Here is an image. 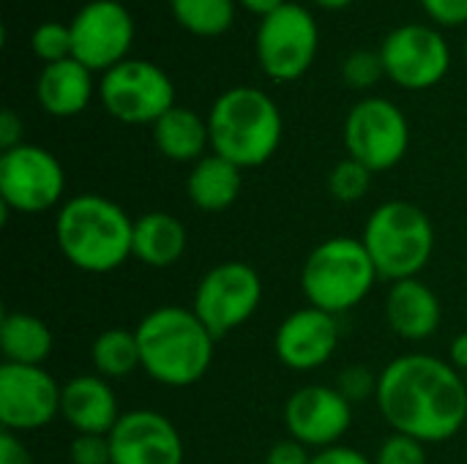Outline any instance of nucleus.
Masks as SVG:
<instances>
[{
    "label": "nucleus",
    "mask_w": 467,
    "mask_h": 464,
    "mask_svg": "<svg viewBox=\"0 0 467 464\" xmlns=\"http://www.w3.org/2000/svg\"><path fill=\"white\" fill-rule=\"evenodd\" d=\"M25 123H22V118L11 109V107H5L3 112H0V148L3 150H11V148H16V145H22L25 139Z\"/></svg>",
    "instance_id": "c9c22d12"
},
{
    "label": "nucleus",
    "mask_w": 467,
    "mask_h": 464,
    "mask_svg": "<svg viewBox=\"0 0 467 464\" xmlns=\"http://www.w3.org/2000/svg\"><path fill=\"white\" fill-rule=\"evenodd\" d=\"M378 279L380 273L361 238L334 235L306 254L301 293L309 306L339 317L364 304Z\"/></svg>",
    "instance_id": "39448f33"
},
{
    "label": "nucleus",
    "mask_w": 467,
    "mask_h": 464,
    "mask_svg": "<svg viewBox=\"0 0 467 464\" xmlns=\"http://www.w3.org/2000/svg\"><path fill=\"white\" fill-rule=\"evenodd\" d=\"M263 304V279L254 265L227 260L213 265L194 290V314L222 339L249 323Z\"/></svg>",
    "instance_id": "9b49d317"
},
{
    "label": "nucleus",
    "mask_w": 467,
    "mask_h": 464,
    "mask_svg": "<svg viewBox=\"0 0 467 464\" xmlns=\"http://www.w3.org/2000/svg\"><path fill=\"white\" fill-rule=\"evenodd\" d=\"M189 246L183 222L167 211H150L134 219V260L148 268H172Z\"/></svg>",
    "instance_id": "4be33fe9"
},
{
    "label": "nucleus",
    "mask_w": 467,
    "mask_h": 464,
    "mask_svg": "<svg viewBox=\"0 0 467 464\" xmlns=\"http://www.w3.org/2000/svg\"><path fill=\"white\" fill-rule=\"evenodd\" d=\"M90 361H93L96 375H101L109 383L123 380L131 372L142 369L137 331H129V328H107V331H101L93 339Z\"/></svg>",
    "instance_id": "393cba45"
},
{
    "label": "nucleus",
    "mask_w": 467,
    "mask_h": 464,
    "mask_svg": "<svg viewBox=\"0 0 467 464\" xmlns=\"http://www.w3.org/2000/svg\"><path fill=\"white\" fill-rule=\"evenodd\" d=\"M449 364L457 372L467 375V334H460V336L451 339V345H449Z\"/></svg>",
    "instance_id": "4c0bfd02"
},
{
    "label": "nucleus",
    "mask_w": 467,
    "mask_h": 464,
    "mask_svg": "<svg viewBox=\"0 0 467 464\" xmlns=\"http://www.w3.org/2000/svg\"><path fill=\"white\" fill-rule=\"evenodd\" d=\"M465 60H467V38H465Z\"/></svg>",
    "instance_id": "a19ab883"
},
{
    "label": "nucleus",
    "mask_w": 467,
    "mask_h": 464,
    "mask_svg": "<svg viewBox=\"0 0 467 464\" xmlns=\"http://www.w3.org/2000/svg\"><path fill=\"white\" fill-rule=\"evenodd\" d=\"M63 386L44 366H0V424L5 432H38L60 416Z\"/></svg>",
    "instance_id": "4468645a"
},
{
    "label": "nucleus",
    "mask_w": 467,
    "mask_h": 464,
    "mask_svg": "<svg viewBox=\"0 0 467 464\" xmlns=\"http://www.w3.org/2000/svg\"><path fill=\"white\" fill-rule=\"evenodd\" d=\"M66 170L60 159L41 148L22 142L0 156V202L5 213L36 216L60 208L66 200Z\"/></svg>",
    "instance_id": "6e6552de"
},
{
    "label": "nucleus",
    "mask_w": 467,
    "mask_h": 464,
    "mask_svg": "<svg viewBox=\"0 0 467 464\" xmlns=\"http://www.w3.org/2000/svg\"><path fill=\"white\" fill-rule=\"evenodd\" d=\"M320 30L315 16L298 5L285 3L265 19H260L254 49L263 74L274 82H296L301 79L317 55Z\"/></svg>",
    "instance_id": "1a4fd4ad"
},
{
    "label": "nucleus",
    "mask_w": 467,
    "mask_h": 464,
    "mask_svg": "<svg viewBox=\"0 0 467 464\" xmlns=\"http://www.w3.org/2000/svg\"><path fill=\"white\" fill-rule=\"evenodd\" d=\"M378 380L380 372H372L364 364H350L342 369L339 380H337V391L350 402V405H361L367 399H375L378 394Z\"/></svg>",
    "instance_id": "c756f323"
},
{
    "label": "nucleus",
    "mask_w": 467,
    "mask_h": 464,
    "mask_svg": "<svg viewBox=\"0 0 467 464\" xmlns=\"http://www.w3.org/2000/svg\"><path fill=\"white\" fill-rule=\"evenodd\" d=\"M375 464H427V446L419 443L416 438L391 432L378 454H375Z\"/></svg>",
    "instance_id": "7c9ffc66"
},
{
    "label": "nucleus",
    "mask_w": 467,
    "mask_h": 464,
    "mask_svg": "<svg viewBox=\"0 0 467 464\" xmlns=\"http://www.w3.org/2000/svg\"><path fill=\"white\" fill-rule=\"evenodd\" d=\"M386 323L405 342H427L443 323V304L438 293L416 279L394 282L386 293Z\"/></svg>",
    "instance_id": "6ab92c4d"
},
{
    "label": "nucleus",
    "mask_w": 467,
    "mask_h": 464,
    "mask_svg": "<svg viewBox=\"0 0 467 464\" xmlns=\"http://www.w3.org/2000/svg\"><path fill=\"white\" fill-rule=\"evenodd\" d=\"M285 427L306 449H331L353 427V405L337 386H304L285 402Z\"/></svg>",
    "instance_id": "2eb2a0df"
},
{
    "label": "nucleus",
    "mask_w": 467,
    "mask_h": 464,
    "mask_svg": "<svg viewBox=\"0 0 467 464\" xmlns=\"http://www.w3.org/2000/svg\"><path fill=\"white\" fill-rule=\"evenodd\" d=\"M375 402L394 432L424 446L457 438L467 424L465 375L427 353H408L386 364Z\"/></svg>",
    "instance_id": "f257e3e1"
},
{
    "label": "nucleus",
    "mask_w": 467,
    "mask_h": 464,
    "mask_svg": "<svg viewBox=\"0 0 467 464\" xmlns=\"http://www.w3.org/2000/svg\"><path fill=\"white\" fill-rule=\"evenodd\" d=\"M246 11H252V14H257L260 19H265L268 14H274L276 8H282L287 0H238Z\"/></svg>",
    "instance_id": "58836bf2"
},
{
    "label": "nucleus",
    "mask_w": 467,
    "mask_h": 464,
    "mask_svg": "<svg viewBox=\"0 0 467 464\" xmlns=\"http://www.w3.org/2000/svg\"><path fill=\"white\" fill-rule=\"evenodd\" d=\"M30 49L44 66L71 57V27L63 22H41L30 33Z\"/></svg>",
    "instance_id": "cd10ccee"
},
{
    "label": "nucleus",
    "mask_w": 467,
    "mask_h": 464,
    "mask_svg": "<svg viewBox=\"0 0 467 464\" xmlns=\"http://www.w3.org/2000/svg\"><path fill=\"white\" fill-rule=\"evenodd\" d=\"M112 464H183L186 449L178 427L156 410L140 407L118 418L109 432Z\"/></svg>",
    "instance_id": "dca6fc26"
},
{
    "label": "nucleus",
    "mask_w": 467,
    "mask_h": 464,
    "mask_svg": "<svg viewBox=\"0 0 467 464\" xmlns=\"http://www.w3.org/2000/svg\"><path fill=\"white\" fill-rule=\"evenodd\" d=\"M432 22L443 27H457L467 22V0H421Z\"/></svg>",
    "instance_id": "473e14b6"
},
{
    "label": "nucleus",
    "mask_w": 467,
    "mask_h": 464,
    "mask_svg": "<svg viewBox=\"0 0 467 464\" xmlns=\"http://www.w3.org/2000/svg\"><path fill=\"white\" fill-rule=\"evenodd\" d=\"M238 0H170L175 22L202 38L224 36L233 27Z\"/></svg>",
    "instance_id": "a878e982"
},
{
    "label": "nucleus",
    "mask_w": 467,
    "mask_h": 464,
    "mask_svg": "<svg viewBox=\"0 0 467 464\" xmlns=\"http://www.w3.org/2000/svg\"><path fill=\"white\" fill-rule=\"evenodd\" d=\"M312 3L320 8H328V11H339V8H348L353 0H312Z\"/></svg>",
    "instance_id": "ea45409f"
},
{
    "label": "nucleus",
    "mask_w": 467,
    "mask_h": 464,
    "mask_svg": "<svg viewBox=\"0 0 467 464\" xmlns=\"http://www.w3.org/2000/svg\"><path fill=\"white\" fill-rule=\"evenodd\" d=\"M339 347V317L304 306L287 314L274 334V353L279 364L293 372H312L326 366Z\"/></svg>",
    "instance_id": "f3484780"
},
{
    "label": "nucleus",
    "mask_w": 467,
    "mask_h": 464,
    "mask_svg": "<svg viewBox=\"0 0 467 464\" xmlns=\"http://www.w3.org/2000/svg\"><path fill=\"white\" fill-rule=\"evenodd\" d=\"M380 57L386 77L405 90H430L451 68L449 41L430 25H400L394 27L383 44Z\"/></svg>",
    "instance_id": "f8f14e48"
},
{
    "label": "nucleus",
    "mask_w": 467,
    "mask_h": 464,
    "mask_svg": "<svg viewBox=\"0 0 467 464\" xmlns=\"http://www.w3.org/2000/svg\"><path fill=\"white\" fill-rule=\"evenodd\" d=\"M342 139L348 156L378 175L394 170L405 159L410 148V123L394 101L369 96L348 112Z\"/></svg>",
    "instance_id": "9d476101"
},
{
    "label": "nucleus",
    "mask_w": 467,
    "mask_h": 464,
    "mask_svg": "<svg viewBox=\"0 0 467 464\" xmlns=\"http://www.w3.org/2000/svg\"><path fill=\"white\" fill-rule=\"evenodd\" d=\"M0 464H33L27 446L22 443V435L16 432H0Z\"/></svg>",
    "instance_id": "e433bc0d"
},
{
    "label": "nucleus",
    "mask_w": 467,
    "mask_h": 464,
    "mask_svg": "<svg viewBox=\"0 0 467 464\" xmlns=\"http://www.w3.org/2000/svg\"><path fill=\"white\" fill-rule=\"evenodd\" d=\"M383 77H386V68H383L380 52L356 49L342 60V79L356 90H367V88L378 85Z\"/></svg>",
    "instance_id": "c85d7f7f"
},
{
    "label": "nucleus",
    "mask_w": 467,
    "mask_h": 464,
    "mask_svg": "<svg viewBox=\"0 0 467 464\" xmlns=\"http://www.w3.org/2000/svg\"><path fill=\"white\" fill-rule=\"evenodd\" d=\"M372 178H375V172L369 167H364L361 161L348 156L339 164H334V170L328 175V191L334 194V200H339L345 205H353V202H361L369 194Z\"/></svg>",
    "instance_id": "bb28decb"
},
{
    "label": "nucleus",
    "mask_w": 467,
    "mask_h": 464,
    "mask_svg": "<svg viewBox=\"0 0 467 464\" xmlns=\"http://www.w3.org/2000/svg\"><path fill=\"white\" fill-rule=\"evenodd\" d=\"M153 142L164 159L178 164H197L211 148L208 118H200L194 109L175 104L153 123Z\"/></svg>",
    "instance_id": "5701e85b"
},
{
    "label": "nucleus",
    "mask_w": 467,
    "mask_h": 464,
    "mask_svg": "<svg viewBox=\"0 0 467 464\" xmlns=\"http://www.w3.org/2000/svg\"><path fill=\"white\" fill-rule=\"evenodd\" d=\"M55 243L77 271L104 276L134 257V219L104 194H77L57 208Z\"/></svg>",
    "instance_id": "f03ea898"
},
{
    "label": "nucleus",
    "mask_w": 467,
    "mask_h": 464,
    "mask_svg": "<svg viewBox=\"0 0 467 464\" xmlns=\"http://www.w3.org/2000/svg\"><path fill=\"white\" fill-rule=\"evenodd\" d=\"M465 383H467V375H465Z\"/></svg>",
    "instance_id": "37998d69"
},
{
    "label": "nucleus",
    "mask_w": 467,
    "mask_h": 464,
    "mask_svg": "<svg viewBox=\"0 0 467 464\" xmlns=\"http://www.w3.org/2000/svg\"><path fill=\"white\" fill-rule=\"evenodd\" d=\"M99 101L109 118L129 126H153L175 107V82L170 74L140 57H129L99 79Z\"/></svg>",
    "instance_id": "0eeeda50"
},
{
    "label": "nucleus",
    "mask_w": 467,
    "mask_h": 464,
    "mask_svg": "<svg viewBox=\"0 0 467 464\" xmlns=\"http://www.w3.org/2000/svg\"><path fill=\"white\" fill-rule=\"evenodd\" d=\"M71 57L90 71H109L129 60L134 44V19L118 0H90L71 19Z\"/></svg>",
    "instance_id": "ddd939ff"
},
{
    "label": "nucleus",
    "mask_w": 467,
    "mask_h": 464,
    "mask_svg": "<svg viewBox=\"0 0 467 464\" xmlns=\"http://www.w3.org/2000/svg\"><path fill=\"white\" fill-rule=\"evenodd\" d=\"M244 191V170L216 153L192 164L186 178V197L202 213H222L238 202Z\"/></svg>",
    "instance_id": "412c9836"
},
{
    "label": "nucleus",
    "mask_w": 467,
    "mask_h": 464,
    "mask_svg": "<svg viewBox=\"0 0 467 464\" xmlns=\"http://www.w3.org/2000/svg\"><path fill=\"white\" fill-rule=\"evenodd\" d=\"M120 416L118 397L101 375H77L63 383L60 418L77 435H109Z\"/></svg>",
    "instance_id": "a211bd4d"
},
{
    "label": "nucleus",
    "mask_w": 467,
    "mask_h": 464,
    "mask_svg": "<svg viewBox=\"0 0 467 464\" xmlns=\"http://www.w3.org/2000/svg\"><path fill=\"white\" fill-rule=\"evenodd\" d=\"M55 336L49 325L30 312H5L0 320V350L3 364L44 366L52 356Z\"/></svg>",
    "instance_id": "b1692460"
},
{
    "label": "nucleus",
    "mask_w": 467,
    "mask_h": 464,
    "mask_svg": "<svg viewBox=\"0 0 467 464\" xmlns=\"http://www.w3.org/2000/svg\"><path fill=\"white\" fill-rule=\"evenodd\" d=\"M361 243L380 279L391 284L416 279L435 254V224L416 202L389 200L369 213Z\"/></svg>",
    "instance_id": "423d86ee"
},
{
    "label": "nucleus",
    "mask_w": 467,
    "mask_h": 464,
    "mask_svg": "<svg viewBox=\"0 0 467 464\" xmlns=\"http://www.w3.org/2000/svg\"><path fill=\"white\" fill-rule=\"evenodd\" d=\"M93 93H99L93 71L77 57L47 63L36 79V101L52 118H74L85 112Z\"/></svg>",
    "instance_id": "aec40b11"
},
{
    "label": "nucleus",
    "mask_w": 467,
    "mask_h": 464,
    "mask_svg": "<svg viewBox=\"0 0 467 464\" xmlns=\"http://www.w3.org/2000/svg\"><path fill=\"white\" fill-rule=\"evenodd\" d=\"M68 459L71 464H112L109 435H74Z\"/></svg>",
    "instance_id": "2f4dec72"
},
{
    "label": "nucleus",
    "mask_w": 467,
    "mask_h": 464,
    "mask_svg": "<svg viewBox=\"0 0 467 464\" xmlns=\"http://www.w3.org/2000/svg\"><path fill=\"white\" fill-rule=\"evenodd\" d=\"M309 464H375L364 451L358 449H350V446H331V449H323L317 454H312V462Z\"/></svg>",
    "instance_id": "f704fd0d"
},
{
    "label": "nucleus",
    "mask_w": 467,
    "mask_h": 464,
    "mask_svg": "<svg viewBox=\"0 0 467 464\" xmlns=\"http://www.w3.org/2000/svg\"><path fill=\"white\" fill-rule=\"evenodd\" d=\"M137 331L142 372L164 388H189L200 383L211 364L216 336L186 306H159L148 312Z\"/></svg>",
    "instance_id": "7ed1b4c3"
},
{
    "label": "nucleus",
    "mask_w": 467,
    "mask_h": 464,
    "mask_svg": "<svg viewBox=\"0 0 467 464\" xmlns=\"http://www.w3.org/2000/svg\"><path fill=\"white\" fill-rule=\"evenodd\" d=\"M211 150L241 170L263 167L274 159L285 137L276 101L252 85L224 90L208 112Z\"/></svg>",
    "instance_id": "20e7f679"
},
{
    "label": "nucleus",
    "mask_w": 467,
    "mask_h": 464,
    "mask_svg": "<svg viewBox=\"0 0 467 464\" xmlns=\"http://www.w3.org/2000/svg\"><path fill=\"white\" fill-rule=\"evenodd\" d=\"M312 462V454L304 443L287 438V440H279L271 446V451L265 454V464H309Z\"/></svg>",
    "instance_id": "72a5a7b5"
},
{
    "label": "nucleus",
    "mask_w": 467,
    "mask_h": 464,
    "mask_svg": "<svg viewBox=\"0 0 467 464\" xmlns=\"http://www.w3.org/2000/svg\"><path fill=\"white\" fill-rule=\"evenodd\" d=\"M465 167H467V150H465Z\"/></svg>",
    "instance_id": "79ce46f5"
}]
</instances>
